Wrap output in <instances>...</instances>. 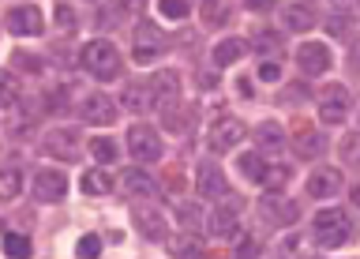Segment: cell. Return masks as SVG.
Returning a JSON list of instances; mask_svg holds the SVG:
<instances>
[{
  "instance_id": "9a60e30c",
  "label": "cell",
  "mask_w": 360,
  "mask_h": 259,
  "mask_svg": "<svg viewBox=\"0 0 360 259\" xmlns=\"http://www.w3.org/2000/svg\"><path fill=\"white\" fill-rule=\"evenodd\" d=\"M342 191V173H338L334 165H319L315 173L308 177V196L311 199H330Z\"/></svg>"
},
{
  "instance_id": "7a4b0ae2",
  "label": "cell",
  "mask_w": 360,
  "mask_h": 259,
  "mask_svg": "<svg viewBox=\"0 0 360 259\" xmlns=\"http://www.w3.org/2000/svg\"><path fill=\"white\" fill-rule=\"evenodd\" d=\"M79 61H83V68L94 79H101V83H109V79H117L120 75V68H124V61H120V49L112 42H105V38H94V42H86L83 45V53H79Z\"/></svg>"
},
{
  "instance_id": "44dd1931",
  "label": "cell",
  "mask_w": 360,
  "mask_h": 259,
  "mask_svg": "<svg viewBox=\"0 0 360 259\" xmlns=\"http://www.w3.org/2000/svg\"><path fill=\"white\" fill-rule=\"evenodd\" d=\"M120 184H124V191H128V196H135V199H143V196H154V191H158V184H154V180L143 173V169H124Z\"/></svg>"
},
{
  "instance_id": "603a6c76",
  "label": "cell",
  "mask_w": 360,
  "mask_h": 259,
  "mask_svg": "<svg viewBox=\"0 0 360 259\" xmlns=\"http://www.w3.org/2000/svg\"><path fill=\"white\" fill-rule=\"evenodd\" d=\"M112 188H117V180H112L105 169H86L83 173V191L86 196H109Z\"/></svg>"
},
{
  "instance_id": "4fadbf2b",
  "label": "cell",
  "mask_w": 360,
  "mask_h": 259,
  "mask_svg": "<svg viewBox=\"0 0 360 259\" xmlns=\"http://www.w3.org/2000/svg\"><path fill=\"white\" fill-rule=\"evenodd\" d=\"M45 151H49L53 158H64V162H75L79 158V132L75 128H53L49 135H45Z\"/></svg>"
},
{
  "instance_id": "83f0119b",
  "label": "cell",
  "mask_w": 360,
  "mask_h": 259,
  "mask_svg": "<svg viewBox=\"0 0 360 259\" xmlns=\"http://www.w3.org/2000/svg\"><path fill=\"white\" fill-rule=\"evenodd\" d=\"M289 177H292V169H289L285 162H274V165L266 162V173H263V188H266V191H281V188L289 184Z\"/></svg>"
},
{
  "instance_id": "484cf974",
  "label": "cell",
  "mask_w": 360,
  "mask_h": 259,
  "mask_svg": "<svg viewBox=\"0 0 360 259\" xmlns=\"http://www.w3.org/2000/svg\"><path fill=\"white\" fill-rule=\"evenodd\" d=\"M90 154H94V162H101V165H112L120 158V146L109 139V135H94V139H90V146H86Z\"/></svg>"
},
{
  "instance_id": "ee69618b",
  "label": "cell",
  "mask_w": 360,
  "mask_h": 259,
  "mask_svg": "<svg viewBox=\"0 0 360 259\" xmlns=\"http://www.w3.org/2000/svg\"><path fill=\"white\" fill-rule=\"evenodd\" d=\"M236 90H240V98H252V83H248V79H240V83H236Z\"/></svg>"
},
{
  "instance_id": "d6a6232c",
  "label": "cell",
  "mask_w": 360,
  "mask_h": 259,
  "mask_svg": "<svg viewBox=\"0 0 360 259\" xmlns=\"http://www.w3.org/2000/svg\"><path fill=\"white\" fill-rule=\"evenodd\" d=\"M338 154H342L345 165H360V132L342 135V143H338Z\"/></svg>"
},
{
  "instance_id": "ba28073f",
  "label": "cell",
  "mask_w": 360,
  "mask_h": 259,
  "mask_svg": "<svg viewBox=\"0 0 360 259\" xmlns=\"http://www.w3.org/2000/svg\"><path fill=\"white\" fill-rule=\"evenodd\" d=\"M150 87V98H154V109H173L176 98H180V75L176 72H154L146 79Z\"/></svg>"
},
{
  "instance_id": "ac0fdd59",
  "label": "cell",
  "mask_w": 360,
  "mask_h": 259,
  "mask_svg": "<svg viewBox=\"0 0 360 259\" xmlns=\"http://www.w3.org/2000/svg\"><path fill=\"white\" fill-rule=\"evenodd\" d=\"M120 106L128 109V113H135V117H143V113H150L154 109V98H150V87L146 83H124V90H120Z\"/></svg>"
},
{
  "instance_id": "5b68a950",
  "label": "cell",
  "mask_w": 360,
  "mask_h": 259,
  "mask_svg": "<svg viewBox=\"0 0 360 259\" xmlns=\"http://www.w3.org/2000/svg\"><path fill=\"white\" fill-rule=\"evenodd\" d=\"M259 214H263V222H270V225H292L300 218L297 203L285 199L281 191H266V196L259 199Z\"/></svg>"
},
{
  "instance_id": "f35d334b",
  "label": "cell",
  "mask_w": 360,
  "mask_h": 259,
  "mask_svg": "<svg viewBox=\"0 0 360 259\" xmlns=\"http://www.w3.org/2000/svg\"><path fill=\"white\" fill-rule=\"evenodd\" d=\"M56 23H60L64 30H72V27H75V11L60 4V8H56Z\"/></svg>"
},
{
  "instance_id": "3957f363",
  "label": "cell",
  "mask_w": 360,
  "mask_h": 259,
  "mask_svg": "<svg viewBox=\"0 0 360 259\" xmlns=\"http://www.w3.org/2000/svg\"><path fill=\"white\" fill-rule=\"evenodd\" d=\"M319 120L323 124H345L349 113H353V94H349V87L342 83H330V87H319Z\"/></svg>"
},
{
  "instance_id": "7bdbcfd3",
  "label": "cell",
  "mask_w": 360,
  "mask_h": 259,
  "mask_svg": "<svg viewBox=\"0 0 360 259\" xmlns=\"http://www.w3.org/2000/svg\"><path fill=\"white\" fill-rule=\"evenodd\" d=\"M349 64H353V72H360V42L353 45V53H349Z\"/></svg>"
},
{
  "instance_id": "2e32d148",
  "label": "cell",
  "mask_w": 360,
  "mask_h": 259,
  "mask_svg": "<svg viewBox=\"0 0 360 259\" xmlns=\"http://www.w3.org/2000/svg\"><path fill=\"white\" fill-rule=\"evenodd\" d=\"M292 143H297V154L300 158H319L326 151V139L315 132L311 120H297V128H292Z\"/></svg>"
},
{
  "instance_id": "d6986e66",
  "label": "cell",
  "mask_w": 360,
  "mask_h": 259,
  "mask_svg": "<svg viewBox=\"0 0 360 259\" xmlns=\"http://www.w3.org/2000/svg\"><path fill=\"white\" fill-rule=\"evenodd\" d=\"M83 117L90 124H101V128H105V124H117V106H112L105 94H98V90H94V94L83 101Z\"/></svg>"
},
{
  "instance_id": "8fae6325",
  "label": "cell",
  "mask_w": 360,
  "mask_h": 259,
  "mask_svg": "<svg viewBox=\"0 0 360 259\" xmlns=\"http://www.w3.org/2000/svg\"><path fill=\"white\" fill-rule=\"evenodd\" d=\"M165 49V38H162V30L158 27H150V23H139L135 27V49H131V56L139 64H146V61H154L158 53Z\"/></svg>"
},
{
  "instance_id": "836d02e7",
  "label": "cell",
  "mask_w": 360,
  "mask_h": 259,
  "mask_svg": "<svg viewBox=\"0 0 360 259\" xmlns=\"http://www.w3.org/2000/svg\"><path fill=\"white\" fill-rule=\"evenodd\" d=\"M229 19H233L229 4H207V8H202V23H207V27H225Z\"/></svg>"
},
{
  "instance_id": "d4e9b609",
  "label": "cell",
  "mask_w": 360,
  "mask_h": 259,
  "mask_svg": "<svg viewBox=\"0 0 360 259\" xmlns=\"http://www.w3.org/2000/svg\"><path fill=\"white\" fill-rule=\"evenodd\" d=\"M255 143H259V154H263V151H278V146L285 143V132H281L274 120H266V124H259V128H255Z\"/></svg>"
},
{
  "instance_id": "cb8c5ba5",
  "label": "cell",
  "mask_w": 360,
  "mask_h": 259,
  "mask_svg": "<svg viewBox=\"0 0 360 259\" xmlns=\"http://www.w3.org/2000/svg\"><path fill=\"white\" fill-rule=\"evenodd\" d=\"M22 191V169L19 165H4L0 169V199L11 203Z\"/></svg>"
},
{
  "instance_id": "74e56055",
  "label": "cell",
  "mask_w": 360,
  "mask_h": 259,
  "mask_svg": "<svg viewBox=\"0 0 360 259\" xmlns=\"http://www.w3.org/2000/svg\"><path fill=\"white\" fill-rule=\"evenodd\" d=\"M165 128H169V132H184V128H188V117H180L176 106L165 109Z\"/></svg>"
},
{
  "instance_id": "7c38bea8",
  "label": "cell",
  "mask_w": 360,
  "mask_h": 259,
  "mask_svg": "<svg viewBox=\"0 0 360 259\" xmlns=\"http://www.w3.org/2000/svg\"><path fill=\"white\" fill-rule=\"evenodd\" d=\"M199 196L202 199H221V196H229V184H225V173H221V165H214L210 158L207 162H199Z\"/></svg>"
},
{
  "instance_id": "ffe728a7",
  "label": "cell",
  "mask_w": 360,
  "mask_h": 259,
  "mask_svg": "<svg viewBox=\"0 0 360 259\" xmlns=\"http://www.w3.org/2000/svg\"><path fill=\"white\" fill-rule=\"evenodd\" d=\"M244 49H248V45H244L240 38H225V42L214 45L210 61H214V68H229V64H236V61H244Z\"/></svg>"
},
{
  "instance_id": "7402d4cb",
  "label": "cell",
  "mask_w": 360,
  "mask_h": 259,
  "mask_svg": "<svg viewBox=\"0 0 360 259\" xmlns=\"http://www.w3.org/2000/svg\"><path fill=\"white\" fill-rule=\"evenodd\" d=\"M281 23H285V30H311L315 27V11L304 8V4H285L281 8Z\"/></svg>"
},
{
  "instance_id": "5bb4252c",
  "label": "cell",
  "mask_w": 360,
  "mask_h": 259,
  "mask_svg": "<svg viewBox=\"0 0 360 259\" xmlns=\"http://www.w3.org/2000/svg\"><path fill=\"white\" fill-rule=\"evenodd\" d=\"M207 229H210L214 241H233L236 229H240V214H236L233 203H229V207H214V210H210Z\"/></svg>"
},
{
  "instance_id": "b9f144b4",
  "label": "cell",
  "mask_w": 360,
  "mask_h": 259,
  "mask_svg": "<svg viewBox=\"0 0 360 259\" xmlns=\"http://www.w3.org/2000/svg\"><path fill=\"white\" fill-rule=\"evenodd\" d=\"M180 222H184V225H195V207H191V203H180Z\"/></svg>"
},
{
  "instance_id": "ab89813d",
  "label": "cell",
  "mask_w": 360,
  "mask_h": 259,
  "mask_svg": "<svg viewBox=\"0 0 360 259\" xmlns=\"http://www.w3.org/2000/svg\"><path fill=\"white\" fill-rule=\"evenodd\" d=\"M330 34H334V38H345V34H349L345 15H330Z\"/></svg>"
},
{
  "instance_id": "6da1fadb",
  "label": "cell",
  "mask_w": 360,
  "mask_h": 259,
  "mask_svg": "<svg viewBox=\"0 0 360 259\" xmlns=\"http://www.w3.org/2000/svg\"><path fill=\"white\" fill-rule=\"evenodd\" d=\"M311 233H315V244H319V248H345L356 236V222H353V214H349V210L326 207V210L315 214Z\"/></svg>"
},
{
  "instance_id": "277c9868",
  "label": "cell",
  "mask_w": 360,
  "mask_h": 259,
  "mask_svg": "<svg viewBox=\"0 0 360 259\" xmlns=\"http://www.w3.org/2000/svg\"><path fill=\"white\" fill-rule=\"evenodd\" d=\"M128 154L135 162H158L162 158V135H158L150 124H131L128 128Z\"/></svg>"
},
{
  "instance_id": "e575fe53",
  "label": "cell",
  "mask_w": 360,
  "mask_h": 259,
  "mask_svg": "<svg viewBox=\"0 0 360 259\" xmlns=\"http://www.w3.org/2000/svg\"><path fill=\"white\" fill-rule=\"evenodd\" d=\"M75 255H79V259H98V255H101V236H98V233H86V236H79V244H75Z\"/></svg>"
},
{
  "instance_id": "f546056e",
  "label": "cell",
  "mask_w": 360,
  "mask_h": 259,
  "mask_svg": "<svg viewBox=\"0 0 360 259\" xmlns=\"http://www.w3.org/2000/svg\"><path fill=\"white\" fill-rule=\"evenodd\" d=\"M240 173H244L248 180H255V184H263V173H266L263 154H259V151H248V154L240 158Z\"/></svg>"
},
{
  "instance_id": "8992f818",
  "label": "cell",
  "mask_w": 360,
  "mask_h": 259,
  "mask_svg": "<svg viewBox=\"0 0 360 259\" xmlns=\"http://www.w3.org/2000/svg\"><path fill=\"white\" fill-rule=\"evenodd\" d=\"M240 139H244V120H236V117H218L210 124V132H207V143H210L214 154L233 151Z\"/></svg>"
},
{
  "instance_id": "52a82bcc",
  "label": "cell",
  "mask_w": 360,
  "mask_h": 259,
  "mask_svg": "<svg viewBox=\"0 0 360 259\" xmlns=\"http://www.w3.org/2000/svg\"><path fill=\"white\" fill-rule=\"evenodd\" d=\"M330 64H334V56H330V49H326L323 42H304L297 49V68L304 75H326Z\"/></svg>"
},
{
  "instance_id": "60d3db41",
  "label": "cell",
  "mask_w": 360,
  "mask_h": 259,
  "mask_svg": "<svg viewBox=\"0 0 360 259\" xmlns=\"http://www.w3.org/2000/svg\"><path fill=\"white\" fill-rule=\"evenodd\" d=\"M15 61H19V68H27V72H38V68H41V61H38V56H30V53H15Z\"/></svg>"
},
{
  "instance_id": "30bf717a",
  "label": "cell",
  "mask_w": 360,
  "mask_h": 259,
  "mask_svg": "<svg viewBox=\"0 0 360 259\" xmlns=\"http://www.w3.org/2000/svg\"><path fill=\"white\" fill-rule=\"evenodd\" d=\"M64 196H68L64 173H56V169H38V173H34V199L38 203H56Z\"/></svg>"
},
{
  "instance_id": "d590c367",
  "label": "cell",
  "mask_w": 360,
  "mask_h": 259,
  "mask_svg": "<svg viewBox=\"0 0 360 259\" xmlns=\"http://www.w3.org/2000/svg\"><path fill=\"white\" fill-rule=\"evenodd\" d=\"M158 11H162L165 19H188V4H180V0H162V4H158Z\"/></svg>"
},
{
  "instance_id": "e0dca14e",
  "label": "cell",
  "mask_w": 360,
  "mask_h": 259,
  "mask_svg": "<svg viewBox=\"0 0 360 259\" xmlns=\"http://www.w3.org/2000/svg\"><path fill=\"white\" fill-rule=\"evenodd\" d=\"M131 218H135V229H139L146 241H169V225H165V218H162V210L135 207Z\"/></svg>"
},
{
  "instance_id": "f6af8a7d",
  "label": "cell",
  "mask_w": 360,
  "mask_h": 259,
  "mask_svg": "<svg viewBox=\"0 0 360 259\" xmlns=\"http://www.w3.org/2000/svg\"><path fill=\"white\" fill-rule=\"evenodd\" d=\"M353 207H360V184L353 188Z\"/></svg>"
},
{
  "instance_id": "4316f807",
  "label": "cell",
  "mask_w": 360,
  "mask_h": 259,
  "mask_svg": "<svg viewBox=\"0 0 360 259\" xmlns=\"http://www.w3.org/2000/svg\"><path fill=\"white\" fill-rule=\"evenodd\" d=\"M169 252H173V259H202V244L191 233H180L169 241Z\"/></svg>"
},
{
  "instance_id": "9c48e42d",
  "label": "cell",
  "mask_w": 360,
  "mask_h": 259,
  "mask_svg": "<svg viewBox=\"0 0 360 259\" xmlns=\"http://www.w3.org/2000/svg\"><path fill=\"white\" fill-rule=\"evenodd\" d=\"M4 23H8V30L15 34V38H34V34H41V27H45L41 11L34 8V4H19V8H11Z\"/></svg>"
},
{
  "instance_id": "1f68e13d",
  "label": "cell",
  "mask_w": 360,
  "mask_h": 259,
  "mask_svg": "<svg viewBox=\"0 0 360 259\" xmlns=\"http://www.w3.org/2000/svg\"><path fill=\"white\" fill-rule=\"evenodd\" d=\"M19 101V79L0 68V109H11Z\"/></svg>"
},
{
  "instance_id": "4dcf8cb0",
  "label": "cell",
  "mask_w": 360,
  "mask_h": 259,
  "mask_svg": "<svg viewBox=\"0 0 360 259\" xmlns=\"http://www.w3.org/2000/svg\"><path fill=\"white\" fill-rule=\"evenodd\" d=\"M252 45L266 56V61H274V56L281 53V34H274V30H259L255 38H252Z\"/></svg>"
},
{
  "instance_id": "f1b7e54d",
  "label": "cell",
  "mask_w": 360,
  "mask_h": 259,
  "mask_svg": "<svg viewBox=\"0 0 360 259\" xmlns=\"http://www.w3.org/2000/svg\"><path fill=\"white\" fill-rule=\"evenodd\" d=\"M30 252H34L30 236H22V233H4V255H8V259H27Z\"/></svg>"
},
{
  "instance_id": "8d00e7d4",
  "label": "cell",
  "mask_w": 360,
  "mask_h": 259,
  "mask_svg": "<svg viewBox=\"0 0 360 259\" xmlns=\"http://www.w3.org/2000/svg\"><path fill=\"white\" fill-rule=\"evenodd\" d=\"M259 79H263V83H278V79H281V64L278 61H263V64H259Z\"/></svg>"
}]
</instances>
